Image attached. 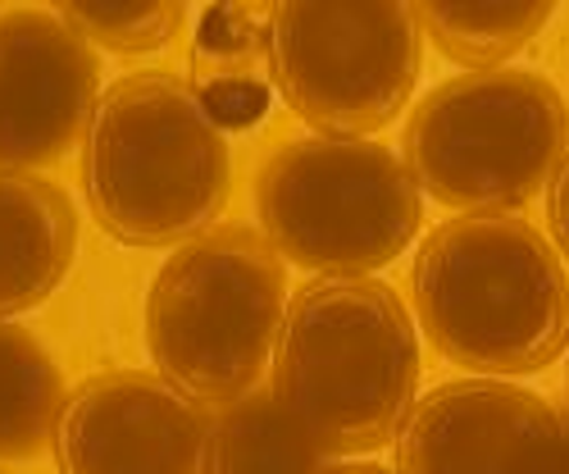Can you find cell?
<instances>
[{
	"mask_svg": "<svg viewBox=\"0 0 569 474\" xmlns=\"http://www.w3.org/2000/svg\"><path fill=\"white\" fill-rule=\"evenodd\" d=\"M419 338L378 278H315L288 302L273 397L328 456L388 447L415 411Z\"/></svg>",
	"mask_w": 569,
	"mask_h": 474,
	"instance_id": "6da1fadb",
	"label": "cell"
},
{
	"mask_svg": "<svg viewBox=\"0 0 569 474\" xmlns=\"http://www.w3.org/2000/svg\"><path fill=\"white\" fill-rule=\"evenodd\" d=\"M82 187L123 247L197 243L228 201V147L206 91L141 69L101 91L87 128Z\"/></svg>",
	"mask_w": 569,
	"mask_h": 474,
	"instance_id": "7a4b0ae2",
	"label": "cell"
},
{
	"mask_svg": "<svg viewBox=\"0 0 569 474\" xmlns=\"http://www.w3.org/2000/svg\"><path fill=\"white\" fill-rule=\"evenodd\" d=\"M410 293L429 343L473 374H538L569 347V278L551 243L510 215L438 224Z\"/></svg>",
	"mask_w": 569,
	"mask_h": 474,
	"instance_id": "3957f363",
	"label": "cell"
},
{
	"mask_svg": "<svg viewBox=\"0 0 569 474\" xmlns=\"http://www.w3.org/2000/svg\"><path fill=\"white\" fill-rule=\"evenodd\" d=\"M282 315L288 274L256 228L223 224L178 247L151 283L147 347L156 374L201 406H228L264 378Z\"/></svg>",
	"mask_w": 569,
	"mask_h": 474,
	"instance_id": "277c9868",
	"label": "cell"
},
{
	"mask_svg": "<svg viewBox=\"0 0 569 474\" xmlns=\"http://www.w3.org/2000/svg\"><path fill=\"white\" fill-rule=\"evenodd\" d=\"M569 151V106L542 73L488 69L433 87L406 124L410 178L447 210L501 215L533 201Z\"/></svg>",
	"mask_w": 569,
	"mask_h": 474,
	"instance_id": "5b68a950",
	"label": "cell"
},
{
	"mask_svg": "<svg viewBox=\"0 0 569 474\" xmlns=\"http://www.w3.org/2000/svg\"><path fill=\"white\" fill-rule=\"evenodd\" d=\"M264 243L301 269L356 278L392 265L423 224L419 182L378 141L306 137L256 178Z\"/></svg>",
	"mask_w": 569,
	"mask_h": 474,
	"instance_id": "8992f818",
	"label": "cell"
},
{
	"mask_svg": "<svg viewBox=\"0 0 569 474\" xmlns=\"http://www.w3.org/2000/svg\"><path fill=\"white\" fill-rule=\"evenodd\" d=\"M269 73L288 110L333 141L388 128L419 78V23L397 0H292L269 14Z\"/></svg>",
	"mask_w": 569,
	"mask_h": 474,
	"instance_id": "52a82bcc",
	"label": "cell"
},
{
	"mask_svg": "<svg viewBox=\"0 0 569 474\" xmlns=\"http://www.w3.org/2000/svg\"><path fill=\"white\" fill-rule=\"evenodd\" d=\"M60 474H214V411L156 369L91 374L56 424Z\"/></svg>",
	"mask_w": 569,
	"mask_h": 474,
	"instance_id": "ba28073f",
	"label": "cell"
},
{
	"mask_svg": "<svg viewBox=\"0 0 569 474\" xmlns=\"http://www.w3.org/2000/svg\"><path fill=\"white\" fill-rule=\"evenodd\" d=\"M397 474H569V415L497 378L442 384L401 424Z\"/></svg>",
	"mask_w": 569,
	"mask_h": 474,
	"instance_id": "9c48e42d",
	"label": "cell"
},
{
	"mask_svg": "<svg viewBox=\"0 0 569 474\" xmlns=\"http://www.w3.org/2000/svg\"><path fill=\"white\" fill-rule=\"evenodd\" d=\"M101 106L97 51L56 14H0V169L60 160Z\"/></svg>",
	"mask_w": 569,
	"mask_h": 474,
	"instance_id": "30bf717a",
	"label": "cell"
},
{
	"mask_svg": "<svg viewBox=\"0 0 569 474\" xmlns=\"http://www.w3.org/2000/svg\"><path fill=\"white\" fill-rule=\"evenodd\" d=\"M78 210L64 187L0 169V324L51 297L73 269Z\"/></svg>",
	"mask_w": 569,
	"mask_h": 474,
	"instance_id": "8fae6325",
	"label": "cell"
},
{
	"mask_svg": "<svg viewBox=\"0 0 569 474\" xmlns=\"http://www.w3.org/2000/svg\"><path fill=\"white\" fill-rule=\"evenodd\" d=\"M328 452L273 397L256 388L214 411V474H323Z\"/></svg>",
	"mask_w": 569,
	"mask_h": 474,
	"instance_id": "7c38bea8",
	"label": "cell"
},
{
	"mask_svg": "<svg viewBox=\"0 0 569 474\" xmlns=\"http://www.w3.org/2000/svg\"><path fill=\"white\" fill-rule=\"evenodd\" d=\"M64 378L19 324H0V461H32L56 443Z\"/></svg>",
	"mask_w": 569,
	"mask_h": 474,
	"instance_id": "4fadbf2b",
	"label": "cell"
},
{
	"mask_svg": "<svg viewBox=\"0 0 569 474\" xmlns=\"http://www.w3.org/2000/svg\"><path fill=\"white\" fill-rule=\"evenodd\" d=\"M551 6H533V0H519V6H415V23L433 37V46L456 60L469 65L473 73H488L497 65H506L510 56H519L525 46L547 28Z\"/></svg>",
	"mask_w": 569,
	"mask_h": 474,
	"instance_id": "5bb4252c",
	"label": "cell"
},
{
	"mask_svg": "<svg viewBox=\"0 0 569 474\" xmlns=\"http://www.w3.org/2000/svg\"><path fill=\"white\" fill-rule=\"evenodd\" d=\"M182 6H160V0H69L60 6V19L91 46L106 51L141 56L169 46L182 28Z\"/></svg>",
	"mask_w": 569,
	"mask_h": 474,
	"instance_id": "9a60e30c",
	"label": "cell"
},
{
	"mask_svg": "<svg viewBox=\"0 0 569 474\" xmlns=\"http://www.w3.org/2000/svg\"><path fill=\"white\" fill-rule=\"evenodd\" d=\"M197 56L210 69H228L223 78H251L247 65L256 56L269 60V23L247 19L242 10L219 6L201 19V37H197Z\"/></svg>",
	"mask_w": 569,
	"mask_h": 474,
	"instance_id": "2e32d148",
	"label": "cell"
},
{
	"mask_svg": "<svg viewBox=\"0 0 569 474\" xmlns=\"http://www.w3.org/2000/svg\"><path fill=\"white\" fill-rule=\"evenodd\" d=\"M201 91L219 128H251L269 110V87L256 78H214Z\"/></svg>",
	"mask_w": 569,
	"mask_h": 474,
	"instance_id": "e0dca14e",
	"label": "cell"
},
{
	"mask_svg": "<svg viewBox=\"0 0 569 474\" xmlns=\"http://www.w3.org/2000/svg\"><path fill=\"white\" fill-rule=\"evenodd\" d=\"M547 219H551V233H556L560 251L569 256V156H565V165H560V169H556V178H551V201H547Z\"/></svg>",
	"mask_w": 569,
	"mask_h": 474,
	"instance_id": "ac0fdd59",
	"label": "cell"
},
{
	"mask_svg": "<svg viewBox=\"0 0 569 474\" xmlns=\"http://www.w3.org/2000/svg\"><path fill=\"white\" fill-rule=\"evenodd\" d=\"M323 474H392L388 465H373V461H356V465H328Z\"/></svg>",
	"mask_w": 569,
	"mask_h": 474,
	"instance_id": "d6986e66",
	"label": "cell"
}]
</instances>
